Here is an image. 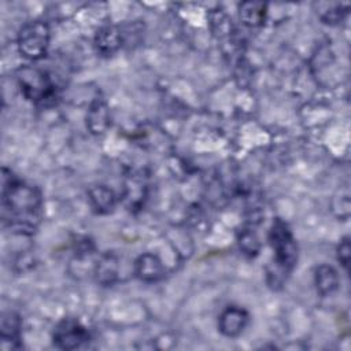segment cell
Segmentation results:
<instances>
[{
	"mask_svg": "<svg viewBox=\"0 0 351 351\" xmlns=\"http://www.w3.org/2000/svg\"><path fill=\"white\" fill-rule=\"evenodd\" d=\"M43 218V196L37 186L1 170V222L16 234L32 236Z\"/></svg>",
	"mask_w": 351,
	"mask_h": 351,
	"instance_id": "1",
	"label": "cell"
},
{
	"mask_svg": "<svg viewBox=\"0 0 351 351\" xmlns=\"http://www.w3.org/2000/svg\"><path fill=\"white\" fill-rule=\"evenodd\" d=\"M269 244L273 250V262L267 267V284L277 289L292 273L298 262V244L288 223L276 218L269 229Z\"/></svg>",
	"mask_w": 351,
	"mask_h": 351,
	"instance_id": "2",
	"label": "cell"
},
{
	"mask_svg": "<svg viewBox=\"0 0 351 351\" xmlns=\"http://www.w3.org/2000/svg\"><path fill=\"white\" fill-rule=\"evenodd\" d=\"M22 95L38 107H52L59 99L58 86L49 73L34 66H23L16 71Z\"/></svg>",
	"mask_w": 351,
	"mask_h": 351,
	"instance_id": "3",
	"label": "cell"
},
{
	"mask_svg": "<svg viewBox=\"0 0 351 351\" xmlns=\"http://www.w3.org/2000/svg\"><path fill=\"white\" fill-rule=\"evenodd\" d=\"M51 32L44 21L34 19L26 22L18 33V49L21 55L30 60H38L47 55Z\"/></svg>",
	"mask_w": 351,
	"mask_h": 351,
	"instance_id": "4",
	"label": "cell"
},
{
	"mask_svg": "<svg viewBox=\"0 0 351 351\" xmlns=\"http://www.w3.org/2000/svg\"><path fill=\"white\" fill-rule=\"evenodd\" d=\"M90 339L88 329L75 318H63L52 330V343L60 350H75Z\"/></svg>",
	"mask_w": 351,
	"mask_h": 351,
	"instance_id": "5",
	"label": "cell"
},
{
	"mask_svg": "<svg viewBox=\"0 0 351 351\" xmlns=\"http://www.w3.org/2000/svg\"><path fill=\"white\" fill-rule=\"evenodd\" d=\"M148 192L147 177L140 171H130L123 180L122 202L129 210H138L144 206Z\"/></svg>",
	"mask_w": 351,
	"mask_h": 351,
	"instance_id": "6",
	"label": "cell"
},
{
	"mask_svg": "<svg viewBox=\"0 0 351 351\" xmlns=\"http://www.w3.org/2000/svg\"><path fill=\"white\" fill-rule=\"evenodd\" d=\"M250 322V314L245 308L239 306L225 307L218 317V330L225 337L240 336Z\"/></svg>",
	"mask_w": 351,
	"mask_h": 351,
	"instance_id": "7",
	"label": "cell"
},
{
	"mask_svg": "<svg viewBox=\"0 0 351 351\" xmlns=\"http://www.w3.org/2000/svg\"><path fill=\"white\" fill-rule=\"evenodd\" d=\"M86 128L88 130L95 134V136H100L103 133H106V130L110 126V108L107 101L97 96L92 100L86 117Z\"/></svg>",
	"mask_w": 351,
	"mask_h": 351,
	"instance_id": "8",
	"label": "cell"
},
{
	"mask_svg": "<svg viewBox=\"0 0 351 351\" xmlns=\"http://www.w3.org/2000/svg\"><path fill=\"white\" fill-rule=\"evenodd\" d=\"M134 274L144 282H156L165 277V266L159 256L144 252L134 261Z\"/></svg>",
	"mask_w": 351,
	"mask_h": 351,
	"instance_id": "9",
	"label": "cell"
},
{
	"mask_svg": "<svg viewBox=\"0 0 351 351\" xmlns=\"http://www.w3.org/2000/svg\"><path fill=\"white\" fill-rule=\"evenodd\" d=\"M21 328L22 322L18 314L14 311L3 313L0 325V339L1 347L5 348H19L21 347Z\"/></svg>",
	"mask_w": 351,
	"mask_h": 351,
	"instance_id": "10",
	"label": "cell"
},
{
	"mask_svg": "<svg viewBox=\"0 0 351 351\" xmlns=\"http://www.w3.org/2000/svg\"><path fill=\"white\" fill-rule=\"evenodd\" d=\"M122 45V32L112 25H106L95 34V48L103 56L115 53Z\"/></svg>",
	"mask_w": 351,
	"mask_h": 351,
	"instance_id": "11",
	"label": "cell"
},
{
	"mask_svg": "<svg viewBox=\"0 0 351 351\" xmlns=\"http://www.w3.org/2000/svg\"><path fill=\"white\" fill-rule=\"evenodd\" d=\"M88 200L97 214H110L117 206V196L106 185H93L88 189Z\"/></svg>",
	"mask_w": 351,
	"mask_h": 351,
	"instance_id": "12",
	"label": "cell"
},
{
	"mask_svg": "<svg viewBox=\"0 0 351 351\" xmlns=\"http://www.w3.org/2000/svg\"><path fill=\"white\" fill-rule=\"evenodd\" d=\"M314 282H315L317 292L321 296L333 295L339 289V285H340L339 274H337L336 269L330 265H319L315 269Z\"/></svg>",
	"mask_w": 351,
	"mask_h": 351,
	"instance_id": "13",
	"label": "cell"
},
{
	"mask_svg": "<svg viewBox=\"0 0 351 351\" xmlns=\"http://www.w3.org/2000/svg\"><path fill=\"white\" fill-rule=\"evenodd\" d=\"M267 5L261 1H244L239 5V18L248 27H258L265 23Z\"/></svg>",
	"mask_w": 351,
	"mask_h": 351,
	"instance_id": "14",
	"label": "cell"
},
{
	"mask_svg": "<svg viewBox=\"0 0 351 351\" xmlns=\"http://www.w3.org/2000/svg\"><path fill=\"white\" fill-rule=\"evenodd\" d=\"M97 281L103 285H110L115 281L118 274V261L111 254H104L96 263L95 269Z\"/></svg>",
	"mask_w": 351,
	"mask_h": 351,
	"instance_id": "15",
	"label": "cell"
},
{
	"mask_svg": "<svg viewBox=\"0 0 351 351\" xmlns=\"http://www.w3.org/2000/svg\"><path fill=\"white\" fill-rule=\"evenodd\" d=\"M237 243H239V247L243 251V254H245L248 256H255L261 250L259 239L252 229H243L239 233Z\"/></svg>",
	"mask_w": 351,
	"mask_h": 351,
	"instance_id": "16",
	"label": "cell"
},
{
	"mask_svg": "<svg viewBox=\"0 0 351 351\" xmlns=\"http://www.w3.org/2000/svg\"><path fill=\"white\" fill-rule=\"evenodd\" d=\"M347 12H348V4H335L333 8L321 11L319 18L324 23L336 25V23H339L340 21L344 19Z\"/></svg>",
	"mask_w": 351,
	"mask_h": 351,
	"instance_id": "17",
	"label": "cell"
},
{
	"mask_svg": "<svg viewBox=\"0 0 351 351\" xmlns=\"http://www.w3.org/2000/svg\"><path fill=\"white\" fill-rule=\"evenodd\" d=\"M350 256H351V247H350V239L348 236L343 237L337 245V261L341 263L346 271H348L350 266Z\"/></svg>",
	"mask_w": 351,
	"mask_h": 351,
	"instance_id": "18",
	"label": "cell"
}]
</instances>
